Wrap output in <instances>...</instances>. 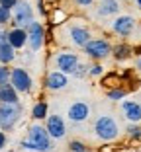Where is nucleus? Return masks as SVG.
I'll list each match as a JSON object with an SVG mask.
<instances>
[{"label":"nucleus","mask_w":141,"mask_h":152,"mask_svg":"<svg viewBox=\"0 0 141 152\" xmlns=\"http://www.w3.org/2000/svg\"><path fill=\"white\" fill-rule=\"evenodd\" d=\"M22 146L27 148V150H33V152H47L51 148L47 129L41 125H33L30 129V133H27V139L22 142Z\"/></svg>","instance_id":"f257e3e1"},{"label":"nucleus","mask_w":141,"mask_h":152,"mask_svg":"<svg viewBox=\"0 0 141 152\" xmlns=\"http://www.w3.org/2000/svg\"><path fill=\"white\" fill-rule=\"evenodd\" d=\"M94 133L100 140H116L120 137V127L114 117L100 115L94 123Z\"/></svg>","instance_id":"f03ea898"},{"label":"nucleus","mask_w":141,"mask_h":152,"mask_svg":"<svg viewBox=\"0 0 141 152\" xmlns=\"http://www.w3.org/2000/svg\"><path fill=\"white\" fill-rule=\"evenodd\" d=\"M12 20L16 23V27H27L33 22V10L30 6V2L26 0H18V4L12 8Z\"/></svg>","instance_id":"7ed1b4c3"},{"label":"nucleus","mask_w":141,"mask_h":152,"mask_svg":"<svg viewBox=\"0 0 141 152\" xmlns=\"http://www.w3.org/2000/svg\"><path fill=\"white\" fill-rule=\"evenodd\" d=\"M82 49H84L86 57H90L92 61H102L112 53V45L106 39H90Z\"/></svg>","instance_id":"20e7f679"},{"label":"nucleus","mask_w":141,"mask_h":152,"mask_svg":"<svg viewBox=\"0 0 141 152\" xmlns=\"http://www.w3.org/2000/svg\"><path fill=\"white\" fill-rule=\"evenodd\" d=\"M20 119V105L18 103H0V127L12 129Z\"/></svg>","instance_id":"39448f33"},{"label":"nucleus","mask_w":141,"mask_h":152,"mask_svg":"<svg viewBox=\"0 0 141 152\" xmlns=\"http://www.w3.org/2000/svg\"><path fill=\"white\" fill-rule=\"evenodd\" d=\"M88 115H90V105L86 102H82V99L73 102L67 107V117L71 123H84L88 119Z\"/></svg>","instance_id":"423d86ee"},{"label":"nucleus","mask_w":141,"mask_h":152,"mask_svg":"<svg viewBox=\"0 0 141 152\" xmlns=\"http://www.w3.org/2000/svg\"><path fill=\"white\" fill-rule=\"evenodd\" d=\"M78 55L71 53V51H63V53H59L57 57H55V66L59 68L61 72H65V74H73L75 68L78 66Z\"/></svg>","instance_id":"0eeeda50"},{"label":"nucleus","mask_w":141,"mask_h":152,"mask_svg":"<svg viewBox=\"0 0 141 152\" xmlns=\"http://www.w3.org/2000/svg\"><path fill=\"white\" fill-rule=\"evenodd\" d=\"M26 31H27V43H30V49H32V51H39L41 45H43V39H45L43 26L33 20V22L26 27Z\"/></svg>","instance_id":"6e6552de"},{"label":"nucleus","mask_w":141,"mask_h":152,"mask_svg":"<svg viewBox=\"0 0 141 152\" xmlns=\"http://www.w3.org/2000/svg\"><path fill=\"white\" fill-rule=\"evenodd\" d=\"M10 84L14 86L16 92H30V88H32V76L27 74L24 68H14L10 72Z\"/></svg>","instance_id":"1a4fd4ad"},{"label":"nucleus","mask_w":141,"mask_h":152,"mask_svg":"<svg viewBox=\"0 0 141 152\" xmlns=\"http://www.w3.org/2000/svg\"><path fill=\"white\" fill-rule=\"evenodd\" d=\"M45 129L49 133V137L53 139H63L65 134H67V127H65V119L61 115H49L45 121Z\"/></svg>","instance_id":"9d476101"},{"label":"nucleus","mask_w":141,"mask_h":152,"mask_svg":"<svg viewBox=\"0 0 141 152\" xmlns=\"http://www.w3.org/2000/svg\"><path fill=\"white\" fill-rule=\"evenodd\" d=\"M133 27H135V20H133L131 16H120V18H116L114 23H112V29L122 37L131 35Z\"/></svg>","instance_id":"9b49d317"},{"label":"nucleus","mask_w":141,"mask_h":152,"mask_svg":"<svg viewBox=\"0 0 141 152\" xmlns=\"http://www.w3.org/2000/svg\"><path fill=\"white\" fill-rule=\"evenodd\" d=\"M67 84H69L67 74H65V72H61V70L49 72V74H47V78H45V88L51 90V92H57V90L67 88Z\"/></svg>","instance_id":"f8f14e48"},{"label":"nucleus","mask_w":141,"mask_h":152,"mask_svg":"<svg viewBox=\"0 0 141 152\" xmlns=\"http://www.w3.org/2000/svg\"><path fill=\"white\" fill-rule=\"evenodd\" d=\"M69 37H71V41H73L77 47H84V45H86L88 41L92 39L90 31H88L86 27H82V26H73V27H69Z\"/></svg>","instance_id":"ddd939ff"},{"label":"nucleus","mask_w":141,"mask_h":152,"mask_svg":"<svg viewBox=\"0 0 141 152\" xmlns=\"http://www.w3.org/2000/svg\"><path fill=\"white\" fill-rule=\"evenodd\" d=\"M122 111H123V115H125V119L131 121V123H139L141 121V103L139 102H131V99L123 102Z\"/></svg>","instance_id":"4468645a"},{"label":"nucleus","mask_w":141,"mask_h":152,"mask_svg":"<svg viewBox=\"0 0 141 152\" xmlns=\"http://www.w3.org/2000/svg\"><path fill=\"white\" fill-rule=\"evenodd\" d=\"M8 43L14 49H22L27 43V31L26 27H14L12 31H8Z\"/></svg>","instance_id":"2eb2a0df"},{"label":"nucleus","mask_w":141,"mask_h":152,"mask_svg":"<svg viewBox=\"0 0 141 152\" xmlns=\"http://www.w3.org/2000/svg\"><path fill=\"white\" fill-rule=\"evenodd\" d=\"M98 16H114L120 12V2L118 0H100V4L96 6Z\"/></svg>","instance_id":"dca6fc26"},{"label":"nucleus","mask_w":141,"mask_h":152,"mask_svg":"<svg viewBox=\"0 0 141 152\" xmlns=\"http://www.w3.org/2000/svg\"><path fill=\"white\" fill-rule=\"evenodd\" d=\"M0 103H18V92L10 82L0 86Z\"/></svg>","instance_id":"f3484780"},{"label":"nucleus","mask_w":141,"mask_h":152,"mask_svg":"<svg viewBox=\"0 0 141 152\" xmlns=\"http://www.w3.org/2000/svg\"><path fill=\"white\" fill-rule=\"evenodd\" d=\"M14 47L6 41V43H2L0 45V64H8V63H12L14 61V57H16V53H14Z\"/></svg>","instance_id":"a211bd4d"},{"label":"nucleus","mask_w":141,"mask_h":152,"mask_svg":"<svg viewBox=\"0 0 141 152\" xmlns=\"http://www.w3.org/2000/svg\"><path fill=\"white\" fill-rule=\"evenodd\" d=\"M114 57H116V61H125V58H129L131 57V53H133V49L131 47H128V45H116L114 49Z\"/></svg>","instance_id":"6ab92c4d"},{"label":"nucleus","mask_w":141,"mask_h":152,"mask_svg":"<svg viewBox=\"0 0 141 152\" xmlns=\"http://www.w3.org/2000/svg\"><path fill=\"white\" fill-rule=\"evenodd\" d=\"M32 115H33V119H45V115H47V103L45 102L35 103L33 109H32Z\"/></svg>","instance_id":"aec40b11"},{"label":"nucleus","mask_w":141,"mask_h":152,"mask_svg":"<svg viewBox=\"0 0 141 152\" xmlns=\"http://www.w3.org/2000/svg\"><path fill=\"white\" fill-rule=\"evenodd\" d=\"M10 72H12V70H10L6 64H0V86L10 82Z\"/></svg>","instance_id":"412c9836"},{"label":"nucleus","mask_w":141,"mask_h":152,"mask_svg":"<svg viewBox=\"0 0 141 152\" xmlns=\"http://www.w3.org/2000/svg\"><path fill=\"white\" fill-rule=\"evenodd\" d=\"M12 20V10L4 8V6H0V26H4Z\"/></svg>","instance_id":"4be33fe9"},{"label":"nucleus","mask_w":141,"mask_h":152,"mask_svg":"<svg viewBox=\"0 0 141 152\" xmlns=\"http://www.w3.org/2000/svg\"><path fill=\"white\" fill-rule=\"evenodd\" d=\"M125 94H128L125 90H110V92H108V98L118 102V99H123V98H125Z\"/></svg>","instance_id":"5701e85b"},{"label":"nucleus","mask_w":141,"mask_h":152,"mask_svg":"<svg viewBox=\"0 0 141 152\" xmlns=\"http://www.w3.org/2000/svg\"><path fill=\"white\" fill-rule=\"evenodd\" d=\"M69 146H71V150H73V152H88V148L84 146L82 142H78V140H73Z\"/></svg>","instance_id":"b1692460"},{"label":"nucleus","mask_w":141,"mask_h":152,"mask_svg":"<svg viewBox=\"0 0 141 152\" xmlns=\"http://www.w3.org/2000/svg\"><path fill=\"white\" fill-rule=\"evenodd\" d=\"M128 134H129V137H133V139H139V137H141V127L139 125L128 127Z\"/></svg>","instance_id":"393cba45"},{"label":"nucleus","mask_w":141,"mask_h":152,"mask_svg":"<svg viewBox=\"0 0 141 152\" xmlns=\"http://www.w3.org/2000/svg\"><path fill=\"white\" fill-rule=\"evenodd\" d=\"M16 4H18V0H0V6H4V8H8V10H12Z\"/></svg>","instance_id":"a878e982"},{"label":"nucleus","mask_w":141,"mask_h":152,"mask_svg":"<svg viewBox=\"0 0 141 152\" xmlns=\"http://www.w3.org/2000/svg\"><path fill=\"white\" fill-rule=\"evenodd\" d=\"M88 72H90V76H100L104 70H102L100 64H94V66H90V70H88Z\"/></svg>","instance_id":"bb28decb"},{"label":"nucleus","mask_w":141,"mask_h":152,"mask_svg":"<svg viewBox=\"0 0 141 152\" xmlns=\"http://www.w3.org/2000/svg\"><path fill=\"white\" fill-rule=\"evenodd\" d=\"M73 2H75L77 6H90L94 0H73Z\"/></svg>","instance_id":"cd10ccee"},{"label":"nucleus","mask_w":141,"mask_h":152,"mask_svg":"<svg viewBox=\"0 0 141 152\" xmlns=\"http://www.w3.org/2000/svg\"><path fill=\"white\" fill-rule=\"evenodd\" d=\"M4 146H6V134L2 133V131H0V150H2Z\"/></svg>","instance_id":"c85d7f7f"},{"label":"nucleus","mask_w":141,"mask_h":152,"mask_svg":"<svg viewBox=\"0 0 141 152\" xmlns=\"http://www.w3.org/2000/svg\"><path fill=\"white\" fill-rule=\"evenodd\" d=\"M6 41H8V33L0 29V45H2V43H6Z\"/></svg>","instance_id":"c756f323"},{"label":"nucleus","mask_w":141,"mask_h":152,"mask_svg":"<svg viewBox=\"0 0 141 152\" xmlns=\"http://www.w3.org/2000/svg\"><path fill=\"white\" fill-rule=\"evenodd\" d=\"M135 68H139V70H141V58H139V61H137V64H135Z\"/></svg>","instance_id":"7c9ffc66"},{"label":"nucleus","mask_w":141,"mask_h":152,"mask_svg":"<svg viewBox=\"0 0 141 152\" xmlns=\"http://www.w3.org/2000/svg\"><path fill=\"white\" fill-rule=\"evenodd\" d=\"M135 2H137V6H139V8H141V0H135Z\"/></svg>","instance_id":"2f4dec72"}]
</instances>
